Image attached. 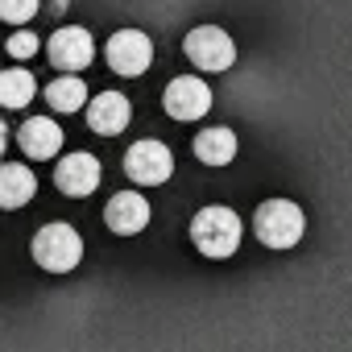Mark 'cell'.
Masks as SVG:
<instances>
[{
    "label": "cell",
    "instance_id": "cell-7",
    "mask_svg": "<svg viewBox=\"0 0 352 352\" xmlns=\"http://www.w3.org/2000/svg\"><path fill=\"white\" fill-rule=\"evenodd\" d=\"M162 104L174 120H199L212 112V87L199 75H179V79H170Z\"/></svg>",
    "mask_w": 352,
    "mask_h": 352
},
{
    "label": "cell",
    "instance_id": "cell-5",
    "mask_svg": "<svg viewBox=\"0 0 352 352\" xmlns=\"http://www.w3.org/2000/svg\"><path fill=\"white\" fill-rule=\"evenodd\" d=\"M104 58H108V67L116 71V75H145L149 71V63H153V42H149V34H141V30H116L112 38H108V46H104Z\"/></svg>",
    "mask_w": 352,
    "mask_h": 352
},
{
    "label": "cell",
    "instance_id": "cell-9",
    "mask_svg": "<svg viewBox=\"0 0 352 352\" xmlns=\"http://www.w3.org/2000/svg\"><path fill=\"white\" fill-rule=\"evenodd\" d=\"M46 54L58 71H83L91 58H96V42L87 30L79 25H67V30H54V38L46 42Z\"/></svg>",
    "mask_w": 352,
    "mask_h": 352
},
{
    "label": "cell",
    "instance_id": "cell-10",
    "mask_svg": "<svg viewBox=\"0 0 352 352\" xmlns=\"http://www.w3.org/2000/svg\"><path fill=\"white\" fill-rule=\"evenodd\" d=\"M104 224L116 232V236H137L145 224H149V199L137 195V191H120L108 199L104 208Z\"/></svg>",
    "mask_w": 352,
    "mask_h": 352
},
{
    "label": "cell",
    "instance_id": "cell-17",
    "mask_svg": "<svg viewBox=\"0 0 352 352\" xmlns=\"http://www.w3.org/2000/svg\"><path fill=\"white\" fill-rule=\"evenodd\" d=\"M34 13H38V0H0V17L9 25H25L34 21Z\"/></svg>",
    "mask_w": 352,
    "mask_h": 352
},
{
    "label": "cell",
    "instance_id": "cell-1",
    "mask_svg": "<svg viewBox=\"0 0 352 352\" xmlns=\"http://www.w3.org/2000/svg\"><path fill=\"white\" fill-rule=\"evenodd\" d=\"M241 236H245V224H241V216H236L232 208H204V212H195V220H191V241H195V249H199L204 257H212V261L232 257V253L241 249Z\"/></svg>",
    "mask_w": 352,
    "mask_h": 352
},
{
    "label": "cell",
    "instance_id": "cell-12",
    "mask_svg": "<svg viewBox=\"0 0 352 352\" xmlns=\"http://www.w3.org/2000/svg\"><path fill=\"white\" fill-rule=\"evenodd\" d=\"M17 145L25 157L42 162V157H54L63 149V129L50 120V116H30L21 129H17Z\"/></svg>",
    "mask_w": 352,
    "mask_h": 352
},
{
    "label": "cell",
    "instance_id": "cell-4",
    "mask_svg": "<svg viewBox=\"0 0 352 352\" xmlns=\"http://www.w3.org/2000/svg\"><path fill=\"white\" fill-rule=\"evenodd\" d=\"M183 50H187V58L199 71H228L236 63V46H232V38L220 25H195L183 38Z\"/></svg>",
    "mask_w": 352,
    "mask_h": 352
},
{
    "label": "cell",
    "instance_id": "cell-18",
    "mask_svg": "<svg viewBox=\"0 0 352 352\" xmlns=\"http://www.w3.org/2000/svg\"><path fill=\"white\" fill-rule=\"evenodd\" d=\"M38 46H42V42H38V34H34V30H17V34L9 38V46H5V50H9V58H34V54H38Z\"/></svg>",
    "mask_w": 352,
    "mask_h": 352
},
{
    "label": "cell",
    "instance_id": "cell-6",
    "mask_svg": "<svg viewBox=\"0 0 352 352\" xmlns=\"http://www.w3.org/2000/svg\"><path fill=\"white\" fill-rule=\"evenodd\" d=\"M124 174L133 183H141V187H157V183H166L174 174V153L162 141H137L124 153Z\"/></svg>",
    "mask_w": 352,
    "mask_h": 352
},
{
    "label": "cell",
    "instance_id": "cell-13",
    "mask_svg": "<svg viewBox=\"0 0 352 352\" xmlns=\"http://www.w3.org/2000/svg\"><path fill=\"white\" fill-rule=\"evenodd\" d=\"M34 195H38V179H34V170H30V166L9 162L5 170H0V204H5L9 212L25 208Z\"/></svg>",
    "mask_w": 352,
    "mask_h": 352
},
{
    "label": "cell",
    "instance_id": "cell-11",
    "mask_svg": "<svg viewBox=\"0 0 352 352\" xmlns=\"http://www.w3.org/2000/svg\"><path fill=\"white\" fill-rule=\"evenodd\" d=\"M129 116H133V108H129V100L120 91H100V96L87 100V124H91V133L116 137L129 124Z\"/></svg>",
    "mask_w": 352,
    "mask_h": 352
},
{
    "label": "cell",
    "instance_id": "cell-8",
    "mask_svg": "<svg viewBox=\"0 0 352 352\" xmlns=\"http://www.w3.org/2000/svg\"><path fill=\"white\" fill-rule=\"evenodd\" d=\"M100 179H104V166L91 157V153H67L58 166H54V187L63 191V195H71V199H83V195H91L96 187H100Z\"/></svg>",
    "mask_w": 352,
    "mask_h": 352
},
{
    "label": "cell",
    "instance_id": "cell-2",
    "mask_svg": "<svg viewBox=\"0 0 352 352\" xmlns=\"http://www.w3.org/2000/svg\"><path fill=\"white\" fill-rule=\"evenodd\" d=\"M253 228H257V241L265 249H294L307 232V216L290 199H265L253 216Z\"/></svg>",
    "mask_w": 352,
    "mask_h": 352
},
{
    "label": "cell",
    "instance_id": "cell-15",
    "mask_svg": "<svg viewBox=\"0 0 352 352\" xmlns=\"http://www.w3.org/2000/svg\"><path fill=\"white\" fill-rule=\"evenodd\" d=\"M46 104H50L54 112H79V108H87V83L79 79V71L58 75V79L46 87Z\"/></svg>",
    "mask_w": 352,
    "mask_h": 352
},
{
    "label": "cell",
    "instance_id": "cell-16",
    "mask_svg": "<svg viewBox=\"0 0 352 352\" xmlns=\"http://www.w3.org/2000/svg\"><path fill=\"white\" fill-rule=\"evenodd\" d=\"M34 91H38V83L21 67H9L5 75H0V100H5V108H25L34 100Z\"/></svg>",
    "mask_w": 352,
    "mask_h": 352
},
{
    "label": "cell",
    "instance_id": "cell-3",
    "mask_svg": "<svg viewBox=\"0 0 352 352\" xmlns=\"http://www.w3.org/2000/svg\"><path fill=\"white\" fill-rule=\"evenodd\" d=\"M34 261L46 270V274H71L79 261H83V236L71 228V224H46L38 236H34Z\"/></svg>",
    "mask_w": 352,
    "mask_h": 352
},
{
    "label": "cell",
    "instance_id": "cell-14",
    "mask_svg": "<svg viewBox=\"0 0 352 352\" xmlns=\"http://www.w3.org/2000/svg\"><path fill=\"white\" fill-rule=\"evenodd\" d=\"M236 133L232 129H224V124H216V129H204L199 137H195V157L199 162H208V166H228L232 157H236Z\"/></svg>",
    "mask_w": 352,
    "mask_h": 352
}]
</instances>
